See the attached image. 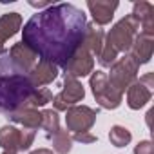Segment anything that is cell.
<instances>
[{"label": "cell", "mask_w": 154, "mask_h": 154, "mask_svg": "<svg viewBox=\"0 0 154 154\" xmlns=\"http://www.w3.org/2000/svg\"><path fill=\"white\" fill-rule=\"evenodd\" d=\"M20 138H22V131L13 125H6L0 129V147L4 149L2 154H18Z\"/></svg>", "instance_id": "16"}, {"label": "cell", "mask_w": 154, "mask_h": 154, "mask_svg": "<svg viewBox=\"0 0 154 154\" xmlns=\"http://www.w3.org/2000/svg\"><path fill=\"white\" fill-rule=\"evenodd\" d=\"M138 24H140V35L145 36H154V6L149 2H134L132 13H131Z\"/></svg>", "instance_id": "10"}, {"label": "cell", "mask_w": 154, "mask_h": 154, "mask_svg": "<svg viewBox=\"0 0 154 154\" xmlns=\"http://www.w3.org/2000/svg\"><path fill=\"white\" fill-rule=\"evenodd\" d=\"M47 102H53V93L49 89H36L33 100H31V107L36 109V107H42L45 105Z\"/></svg>", "instance_id": "22"}, {"label": "cell", "mask_w": 154, "mask_h": 154, "mask_svg": "<svg viewBox=\"0 0 154 154\" xmlns=\"http://www.w3.org/2000/svg\"><path fill=\"white\" fill-rule=\"evenodd\" d=\"M103 31L100 27H96V24H87V29H85V36H84V42L82 45L93 54V56H100L102 53V47H103Z\"/></svg>", "instance_id": "17"}, {"label": "cell", "mask_w": 154, "mask_h": 154, "mask_svg": "<svg viewBox=\"0 0 154 154\" xmlns=\"http://www.w3.org/2000/svg\"><path fill=\"white\" fill-rule=\"evenodd\" d=\"M96 114H98V109L94 111L87 105L71 107V109H67V116H65L67 129L72 131L74 134L76 132H89V129L96 122Z\"/></svg>", "instance_id": "6"}, {"label": "cell", "mask_w": 154, "mask_h": 154, "mask_svg": "<svg viewBox=\"0 0 154 154\" xmlns=\"http://www.w3.org/2000/svg\"><path fill=\"white\" fill-rule=\"evenodd\" d=\"M118 2H111V0H87V8L94 18V24L98 26H105L112 20L114 11L118 9Z\"/></svg>", "instance_id": "11"}, {"label": "cell", "mask_w": 154, "mask_h": 154, "mask_svg": "<svg viewBox=\"0 0 154 154\" xmlns=\"http://www.w3.org/2000/svg\"><path fill=\"white\" fill-rule=\"evenodd\" d=\"M27 76H29L31 84H33L36 89H40V87L51 84L56 76H58V67L53 65V63H47V62H42V60H40V62L27 72Z\"/></svg>", "instance_id": "13"}, {"label": "cell", "mask_w": 154, "mask_h": 154, "mask_svg": "<svg viewBox=\"0 0 154 154\" xmlns=\"http://www.w3.org/2000/svg\"><path fill=\"white\" fill-rule=\"evenodd\" d=\"M152 87H154V74L147 72L127 89V105L131 109H141L152 98Z\"/></svg>", "instance_id": "7"}, {"label": "cell", "mask_w": 154, "mask_h": 154, "mask_svg": "<svg viewBox=\"0 0 154 154\" xmlns=\"http://www.w3.org/2000/svg\"><path fill=\"white\" fill-rule=\"evenodd\" d=\"M152 51H154V40L150 36H145V35H138L129 49V56L138 65H141L152 58Z\"/></svg>", "instance_id": "14"}, {"label": "cell", "mask_w": 154, "mask_h": 154, "mask_svg": "<svg viewBox=\"0 0 154 154\" xmlns=\"http://www.w3.org/2000/svg\"><path fill=\"white\" fill-rule=\"evenodd\" d=\"M42 129L45 131L47 138H51L60 131V120L56 111H42Z\"/></svg>", "instance_id": "19"}, {"label": "cell", "mask_w": 154, "mask_h": 154, "mask_svg": "<svg viewBox=\"0 0 154 154\" xmlns=\"http://www.w3.org/2000/svg\"><path fill=\"white\" fill-rule=\"evenodd\" d=\"M20 27H22V17L18 13H6L0 17V33L6 40L15 36Z\"/></svg>", "instance_id": "18"}, {"label": "cell", "mask_w": 154, "mask_h": 154, "mask_svg": "<svg viewBox=\"0 0 154 154\" xmlns=\"http://www.w3.org/2000/svg\"><path fill=\"white\" fill-rule=\"evenodd\" d=\"M134 154H154V145L150 141H140L134 149Z\"/></svg>", "instance_id": "24"}, {"label": "cell", "mask_w": 154, "mask_h": 154, "mask_svg": "<svg viewBox=\"0 0 154 154\" xmlns=\"http://www.w3.org/2000/svg\"><path fill=\"white\" fill-rule=\"evenodd\" d=\"M131 131L125 129V127H120V125H114L109 132V140L114 147H125L129 141H131Z\"/></svg>", "instance_id": "21"}, {"label": "cell", "mask_w": 154, "mask_h": 154, "mask_svg": "<svg viewBox=\"0 0 154 154\" xmlns=\"http://www.w3.org/2000/svg\"><path fill=\"white\" fill-rule=\"evenodd\" d=\"M138 69L140 65L129 56L125 54L123 58H118L112 65H111V76H109V84L120 93L123 94L125 89H129L134 82H136V76H138Z\"/></svg>", "instance_id": "4"}, {"label": "cell", "mask_w": 154, "mask_h": 154, "mask_svg": "<svg viewBox=\"0 0 154 154\" xmlns=\"http://www.w3.org/2000/svg\"><path fill=\"white\" fill-rule=\"evenodd\" d=\"M72 140L82 141V143H94L96 141V136L91 134V132H76V134H72Z\"/></svg>", "instance_id": "25"}, {"label": "cell", "mask_w": 154, "mask_h": 154, "mask_svg": "<svg viewBox=\"0 0 154 154\" xmlns=\"http://www.w3.org/2000/svg\"><path fill=\"white\" fill-rule=\"evenodd\" d=\"M6 118L11 120V122H15V123L24 125V129L36 131V129L42 127V112H38V111L33 109V107L18 109V111H15V112H9Z\"/></svg>", "instance_id": "15"}, {"label": "cell", "mask_w": 154, "mask_h": 154, "mask_svg": "<svg viewBox=\"0 0 154 154\" xmlns=\"http://www.w3.org/2000/svg\"><path fill=\"white\" fill-rule=\"evenodd\" d=\"M35 93L36 87L31 84L29 76L13 63L8 51L0 54V112L9 114L31 107Z\"/></svg>", "instance_id": "2"}, {"label": "cell", "mask_w": 154, "mask_h": 154, "mask_svg": "<svg viewBox=\"0 0 154 154\" xmlns=\"http://www.w3.org/2000/svg\"><path fill=\"white\" fill-rule=\"evenodd\" d=\"M51 141H53V149H54V152H58V154H67L69 150H71V145H72V138L67 134V131H58L56 134H53L51 138H49Z\"/></svg>", "instance_id": "20"}, {"label": "cell", "mask_w": 154, "mask_h": 154, "mask_svg": "<svg viewBox=\"0 0 154 154\" xmlns=\"http://www.w3.org/2000/svg\"><path fill=\"white\" fill-rule=\"evenodd\" d=\"M93 67H94L93 54L84 45H80V49L74 53V56L67 62V65L63 69H65V76L78 78V76H87L89 72H93Z\"/></svg>", "instance_id": "9"}, {"label": "cell", "mask_w": 154, "mask_h": 154, "mask_svg": "<svg viewBox=\"0 0 154 154\" xmlns=\"http://www.w3.org/2000/svg\"><path fill=\"white\" fill-rule=\"evenodd\" d=\"M8 54H9V58L13 60V63L20 69V71H24L26 74L36 65V54L27 47V45H24L22 42L20 44H15L9 51H8Z\"/></svg>", "instance_id": "12"}, {"label": "cell", "mask_w": 154, "mask_h": 154, "mask_svg": "<svg viewBox=\"0 0 154 154\" xmlns=\"http://www.w3.org/2000/svg\"><path fill=\"white\" fill-rule=\"evenodd\" d=\"M35 141V131L31 129H22V138H20V150H27Z\"/></svg>", "instance_id": "23"}, {"label": "cell", "mask_w": 154, "mask_h": 154, "mask_svg": "<svg viewBox=\"0 0 154 154\" xmlns=\"http://www.w3.org/2000/svg\"><path fill=\"white\" fill-rule=\"evenodd\" d=\"M84 96H85V91H84L82 84L76 80V78L65 76V80H63V89H62L60 94L54 96L53 103H54V109H56V111H67V109H71L74 103H78Z\"/></svg>", "instance_id": "8"}, {"label": "cell", "mask_w": 154, "mask_h": 154, "mask_svg": "<svg viewBox=\"0 0 154 154\" xmlns=\"http://www.w3.org/2000/svg\"><path fill=\"white\" fill-rule=\"evenodd\" d=\"M31 154H53V150H49V149H38V150H33Z\"/></svg>", "instance_id": "27"}, {"label": "cell", "mask_w": 154, "mask_h": 154, "mask_svg": "<svg viewBox=\"0 0 154 154\" xmlns=\"http://www.w3.org/2000/svg\"><path fill=\"white\" fill-rule=\"evenodd\" d=\"M91 87H93V94H94L96 102L100 103V107H103V109H116L122 103V94L109 84L105 72L96 71L91 76Z\"/></svg>", "instance_id": "5"}, {"label": "cell", "mask_w": 154, "mask_h": 154, "mask_svg": "<svg viewBox=\"0 0 154 154\" xmlns=\"http://www.w3.org/2000/svg\"><path fill=\"white\" fill-rule=\"evenodd\" d=\"M4 42H6V38L2 36V33H0V54L6 53V49H4Z\"/></svg>", "instance_id": "28"}, {"label": "cell", "mask_w": 154, "mask_h": 154, "mask_svg": "<svg viewBox=\"0 0 154 154\" xmlns=\"http://www.w3.org/2000/svg\"><path fill=\"white\" fill-rule=\"evenodd\" d=\"M140 35V24L132 15H127L125 18H122L107 35L105 42L120 54V53H127L134 42V38Z\"/></svg>", "instance_id": "3"}, {"label": "cell", "mask_w": 154, "mask_h": 154, "mask_svg": "<svg viewBox=\"0 0 154 154\" xmlns=\"http://www.w3.org/2000/svg\"><path fill=\"white\" fill-rule=\"evenodd\" d=\"M29 6L38 8V9H40V8H45V9H47V8L51 6V2H36V0H29Z\"/></svg>", "instance_id": "26"}, {"label": "cell", "mask_w": 154, "mask_h": 154, "mask_svg": "<svg viewBox=\"0 0 154 154\" xmlns=\"http://www.w3.org/2000/svg\"><path fill=\"white\" fill-rule=\"evenodd\" d=\"M87 29V18L72 4H51L33 15L22 29V44L42 62L65 67L80 49Z\"/></svg>", "instance_id": "1"}]
</instances>
